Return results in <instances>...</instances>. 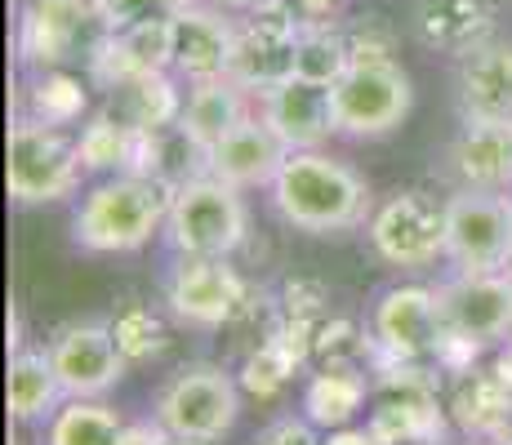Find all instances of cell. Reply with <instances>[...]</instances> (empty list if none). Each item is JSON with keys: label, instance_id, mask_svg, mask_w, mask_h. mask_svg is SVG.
I'll return each mask as SVG.
<instances>
[{"label": "cell", "instance_id": "52a82bcc", "mask_svg": "<svg viewBox=\"0 0 512 445\" xmlns=\"http://www.w3.org/2000/svg\"><path fill=\"white\" fill-rule=\"evenodd\" d=\"M334 121L348 138H383L401 130V121L415 107V85L401 72L397 58L388 63H352L334 81Z\"/></svg>", "mask_w": 512, "mask_h": 445}, {"label": "cell", "instance_id": "cb8c5ba5", "mask_svg": "<svg viewBox=\"0 0 512 445\" xmlns=\"http://www.w3.org/2000/svg\"><path fill=\"white\" fill-rule=\"evenodd\" d=\"M450 423L455 419L437 401V392H383L366 428L383 445H441Z\"/></svg>", "mask_w": 512, "mask_h": 445}, {"label": "cell", "instance_id": "8d00e7d4", "mask_svg": "<svg viewBox=\"0 0 512 445\" xmlns=\"http://www.w3.org/2000/svg\"><path fill=\"white\" fill-rule=\"evenodd\" d=\"M254 445H326L317 437V423L312 419H277L259 432Z\"/></svg>", "mask_w": 512, "mask_h": 445}, {"label": "cell", "instance_id": "d4e9b609", "mask_svg": "<svg viewBox=\"0 0 512 445\" xmlns=\"http://www.w3.org/2000/svg\"><path fill=\"white\" fill-rule=\"evenodd\" d=\"M250 89H241L232 81V76H214V81H196L192 89H187L183 98V116L179 121L187 125V134L196 138V143L214 147L223 143L236 125L250 121Z\"/></svg>", "mask_w": 512, "mask_h": 445}, {"label": "cell", "instance_id": "8992f818", "mask_svg": "<svg viewBox=\"0 0 512 445\" xmlns=\"http://www.w3.org/2000/svg\"><path fill=\"white\" fill-rule=\"evenodd\" d=\"M299 27L303 14L290 0H263L236 23V49L228 76L254 98L272 94L277 85L294 81V58H299Z\"/></svg>", "mask_w": 512, "mask_h": 445}, {"label": "cell", "instance_id": "484cf974", "mask_svg": "<svg viewBox=\"0 0 512 445\" xmlns=\"http://www.w3.org/2000/svg\"><path fill=\"white\" fill-rule=\"evenodd\" d=\"M366 370L361 361H321V370L303 388V419H312L317 428H348L357 419V410L366 405Z\"/></svg>", "mask_w": 512, "mask_h": 445}, {"label": "cell", "instance_id": "ee69618b", "mask_svg": "<svg viewBox=\"0 0 512 445\" xmlns=\"http://www.w3.org/2000/svg\"><path fill=\"white\" fill-rule=\"evenodd\" d=\"M499 445H512V432H508V437H504V441H499Z\"/></svg>", "mask_w": 512, "mask_h": 445}, {"label": "cell", "instance_id": "e575fe53", "mask_svg": "<svg viewBox=\"0 0 512 445\" xmlns=\"http://www.w3.org/2000/svg\"><path fill=\"white\" fill-rule=\"evenodd\" d=\"M348 49H352V63H388L392 58V27L383 23L379 14H361L352 18L348 27Z\"/></svg>", "mask_w": 512, "mask_h": 445}, {"label": "cell", "instance_id": "74e56055", "mask_svg": "<svg viewBox=\"0 0 512 445\" xmlns=\"http://www.w3.org/2000/svg\"><path fill=\"white\" fill-rule=\"evenodd\" d=\"M116 445H174V432L152 414V419L125 423V428H121V441H116Z\"/></svg>", "mask_w": 512, "mask_h": 445}, {"label": "cell", "instance_id": "e0dca14e", "mask_svg": "<svg viewBox=\"0 0 512 445\" xmlns=\"http://www.w3.org/2000/svg\"><path fill=\"white\" fill-rule=\"evenodd\" d=\"M259 116L272 125V134H277L290 152L326 147L330 134H339L330 85H312V81H299V76L277 85L272 94H263L259 98Z\"/></svg>", "mask_w": 512, "mask_h": 445}, {"label": "cell", "instance_id": "f35d334b", "mask_svg": "<svg viewBox=\"0 0 512 445\" xmlns=\"http://www.w3.org/2000/svg\"><path fill=\"white\" fill-rule=\"evenodd\" d=\"M326 445H383V441L374 437L370 428H352V423H348V428H334L326 437Z\"/></svg>", "mask_w": 512, "mask_h": 445}, {"label": "cell", "instance_id": "60d3db41", "mask_svg": "<svg viewBox=\"0 0 512 445\" xmlns=\"http://www.w3.org/2000/svg\"><path fill=\"white\" fill-rule=\"evenodd\" d=\"M490 365H495V374H499V379H504L508 388H512V339H508L504 348L495 352V361H490Z\"/></svg>", "mask_w": 512, "mask_h": 445}, {"label": "cell", "instance_id": "83f0119b", "mask_svg": "<svg viewBox=\"0 0 512 445\" xmlns=\"http://www.w3.org/2000/svg\"><path fill=\"white\" fill-rule=\"evenodd\" d=\"M63 383H58V370L45 352L18 348L9 356V419L14 423H36L45 414H54V405L63 401Z\"/></svg>", "mask_w": 512, "mask_h": 445}, {"label": "cell", "instance_id": "b9f144b4", "mask_svg": "<svg viewBox=\"0 0 512 445\" xmlns=\"http://www.w3.org/2000/svg\"><path fill=\"white\" fill-rule=\"evenodd\" d=\"M210 5L228 9V14H250V9H254V5H263V0H210Z\"/></svg>", "mask_w": 512, "mask_h": 445}, {"label": "cell", "instance_id": "7a4b0ae2", "mask_svg": "<svg viewBox=\"0 0 512 445\" xmlns=\"http://www.w3.org/2000/svg\"><path fill=\"white\" fill-rule=\"evenodd\" d=\"M170 187L143 174H112L90 187L72 219V236L85 254H134L165 227Z\"/></svg>", "mask_w": 512, "mask_h": 445}, {"label": "cell", "instance_id": "1f68e13d", "mask_svg": "<svg viewBox=\"0 0 512 445\" xmlns=\"http://www.w3.org/2000/svg\"><path fill=\"white\" fill-rule=\"evenodd\" d=\"M85 112H90V89L67 67H49L27 89V116L45 125H76Z\"/></svg>", "mask_w": 512, "mask_h": 445}, {"label": "cell", "instance_id": "8fae6325", "mask_svg": "<svg viewBox=\"0 0 512 445\" xmlns=\"http://www.w3.org/2000/svg\"><path fill=\"white\" fill-rule=\"evenodd\" d=\"M165 303H170L174 321L192 325V330H219L236 321L250 303V285L228 259H192L183 254L179 267L165 281Z\"/></svg>", "mask_w": 512, "mask_h": 445}, {"label": "cell", "instance_id": "f6af8a7d", "mask_svg": "<svg viewBox=\"0 0 512 445\" xmlns=\"http://www.w3.org/2000/svg\"><path fill=\"white\" fill-rule=\"evenodd\" d=\"M504 272H508V276H512V259H508V267H504Z\"/></svg>", "mask_w": 512, "mask_h": 445}, {"label": "cell", "instance_id": "603a6c76", "mask_svg": "<svg viewBox=\"0 0 512 445\" xmlns=\"http://www.w3.org/2000/svg\"><path fill=\"white\" fill-rule=\"evenodd\" d=\"M125 174H143L156 178L174 192V187L192 183V178L210 174V147L196 143L187 134L183 121L161 125V130H139L134 134V156H130V170Z\"/></svg>", "mask_w": 512, "mask_h": 445}, {"label": "cell", "instance_id": "836d02e7", "mask_svg": "<svg viewBox=\"0 0 512 445\" xmlns=\"http://www.w3.org/2000/svg\"><path fill=\"white\" fill-rule=\"evenodd\" d=\"M112 334H116V348H121V356H125L130 365L152 361V356H161L165 343H170V339H165L161 316L139 308V303H130V308L116 316V321H112Z\"/></svg>", "mask_w": 512, "mask_h": 445}, {"label": "cell", "instance_id": "bcb514c9", "mask_svg": "<svg viewBox=\"0 0 512 445\" xmlns=\"http://www.w3.org/2000/svg\"><path fill=\"white\" fill-rule=\"evenodd\" d=\"M9 445H23V441H18V437H14V441H9Z\"/></svg>", "mask_w": 512, "mask_h": 445}, {"label": "cell", "instance_id": "30bf717a", "mask_svg": "<svg viewBox=\"0 0 512 445\" xmlns=\"http://www.w3.org/2000/svg\"><path fill=\"white\" fill-rule=\"evenodd\" d=\"M370 241L392 267H432L446 259V201H432L428 192L388 196L370 219Z\"/></svg>", "mask_w": 512, "mask_h": 445}, {"label": "cell", "instance_id": "d6986e66", "mask_svg": "<svg viewBox=\"0 0 512 445\" xmlns=\"http://www.w3.org/2000/svg\"><path fill=\"white\" fill-rule=\"evenodd\" d=\"M290 156V147L272 134V125L259 112L250 121H241L223 143L210 147V174L232 183L236 192H250V187H272Z\"/></svg>", "mask_w": 512, "mask_h": 445}, {"label": "cell", "instance_id": "d6a6232c", "mask_svg": "<svg viewBox=\"0 0 512 445\" xmlns=\"http://www.w3.org/2000/svg\"><path fill=\"white\" fill-rule=\"evenodd\" d=\"M303 365V356L294 348H285L277 334H268V339L259 343V352H250V361H245L241 370V388L254 392L259 401H272L285 383L294 379V370Z\"/></svg>", "mask_w": 512, "mask_h": 445}, {"label": "cell", "instance_id": "277c9868", "mask_svg": "<svg viewBox=\"0 0 512 445\" xmlns=\"http://www.w3.org/2000/svg\"><path fill=\"white\" fill-rule=\"evenodd\" d=\"M85 161L76 138L63 134V125H45L36 116H18L9 125V161L5 183L9 201L18 205H58L81 187Z\"/></svg>", "mask_w": 512, "mask_h": 445}, {"label": "cell", "instance_id": "3957f363", "mask_svg": "<svg viewBox=\"0 0 512 445\" xmlns=\"http://www.w3.org/2000/svg\"><path fill=\"white\" fill-rule=\"evenodd\" d=\"M112 32L116 27L103 0H27L18 14V58L36 72L72 63L90 67Z\"/></svg>", "mask_w": 512, "mask_h": 445}, {"label": "cell", "instance_id": "4fadbf2b", "mask_svg": "<svg viewBox=\"0 0 512 445\" xmlns=\"http://www.w3.org/2000/svg\"><path fill=\"white\" fill-rule=\"evenodd\" d=\"M370 334H374V348L388 356H401V361H437L441 339H446L437 290H428V285H392L374 303Z\"/></svg>", "mask_w": 512, "mask_h": 445}, {"label": "cell", "instance_id": "d590c367", "mask_svg": "<svg viewBox=\"0 0 512 445\" xmlns=\"http://www.w3.org/2000/svg\"><path fill=\"white\" fill-rule=\"evenodd\" d=\"M107 14H112V27H130L143 23V18H170L179 14L187 0H103Z\"/></svg>", "mask_w": 512, "mask_h": 445}, {"label": "cell", "instance_id": "7c38bea8", "mask_svg": "<svg viewBox=\"0 0 512 445\" xmlns=\"http://www.w3.org/2000/svg\"><path fill=\"white\" fill-rule=\"evenodd\" d=\"M441 325L468 343H508L512 339V276L508 272H455L437 285Z\"/></svg>", "mask_w": 512, "mask_h": 445}, {"label": "cell", "instance_id": "4316f807", "mask_svg": "<svg viewBox=\"0 0 512 445\" xmlns=\"http://www.w3.org/2000/svg\"><path fill=\"white\" fill-rule=\"evenodd\" d=\"M183 98L187 94L170 72H152L107 89V112L116 121H125L130 130H161V125H174L183 116Z\"/></svg>", "mask_w": 512, "mask_h": 445}, {"label": "cell", "instance_id": "9c48e42d", "mask_svg": "<svg viewBox=\"0 0 512 445\" xmlns=\"http://www.w3.org/2000/svg\"><path fill=\"white\" fill-rule=\"evenodd\" d=\"M446 259L459 272H504L512 259V192L455 187L446 201Z\"/></svg>", "mask_w": 512, "mask_h": 445}, {"label": "cell", "instance_id": "ab89813d", "mask_svg": "<svg viewBox=\"0 0 512 445\" xmlns=\"http://www.w3.org/2000/svg\"><path fill=\"white\" fill-rule=\"evenodd\" d=\"M290 5H294V9H299V14H303V18H330V14H334V9H339V5H343V0H290Z\"/></svg>", "mask_w": 512, "mask_h": 445}, {"label": "cell", "instance_id": "7bdbcfd3", "mask_svg": "<svg viewBox=\"0 0 512 445\" xmlns=\"http://www.w3.org/2000/svg\"><path fill=\"white\" fill-rule=\"evenodd\" d=\"M174 445H210V441H187V437H174Z\"/></svg>", "mask_w": 512, "mask_h": 445}, {"label": "cell", "instance_id": "5bb4252c", "mask_svg": "<svg viewBox=\"0 0 512 445\" xmlns=\"http://www.w3.org/2000/svg\"><path fill=\"white\" fill-rule=\"evenodd\" d=\"M49 361H54L67 397H107L130 370V361L116 348L112 325L98 321L63 325L54 334V343H49Z\"/></svg>", "mask_w": 512, "mask_h": 445}, {"label": "cell", "instance_id": "4dcf8cb0", "mask_svg": "<svg viewBox=\"0 0 512 445\" xmlns=\"http://www.w3.org/2000/svg\"><path fill=\"white\" fill-rule=\"evenodd\" d=\"M134 134H139V130H130V125L116 121L107 107H98L90 121L81 125V134H76L85 174H125V170H130Z\"/></svg>", "mask_w": 512, "mask_h": 445}, {"label": "cell", "instance_id": "7402d4cb", "mask_svg": "<svg viewBox=\"0 0 512 445\" xmlns=\"http://www.w3.org/2000/svg\"><path fill=\"white\" fill-rule=\"evenodd\" d=\"M446 410L455 419V428H464L468 437L504 441L512 432V388L495 374V365L490 370L472 365V370L455 374Z\"/></svg>", "mask_w": 512, "mask_h": 445}, {"label": "cell", "instance_id": "2e32d148", "mask_svg": "<svg viewBox=\"0 0 512 445\" xmlns=\"http://www.w3.org/2000/svg\"><path fill=\"white\" fill-rule=\"evenodd\" d=\"M236 49V23L219 5H187L174 14V76L187 85L228 76Z\"/></svg>", "mask_w": 512, "mask_h": 445}, {"label": "cell", "instance_id": "5b68a950", "mask_svg": "<svg viewBox=\"0 0 512 445\" xmlns=\"http://www.w3.org/2000/svg\"><path fill=\"white\" fill-rule=\"evenodd\" d=\"M165 232H170L179 254H192V259H232L245 245L250 214H245V201L232 183L201 174L170 192Z\"/></svg>", "mask_w": 512, "mask_h": 445}, {"label": "cell", "instance_id": "f546056e", "mask_svg": "<svg viewBox=\"0 0 512 445\" xmlns=\"http://www.w3.org/2000/svg\"><path fill=\"white\" fill-rule=\"evenodd\" d=\"M125 419L103 397H67L49 419V445H116Z\"/></svg>", "mask_w": 512, "mask_h": 445}, {"label": "cell", "instance_id": "6da1fadb", "mask_svg": "<svg viewBox=\"0 0 512 445\" xmlns=\"http://www.w3.org/2000/svg\"><path fill=\"white\" fill-rule=\"evenodd\" d=\"M272 205L290 227L312 236L348 232L366 219L370 210V187L352 165L334 161L330 152L312 147V152H290L272 183Z\"/></svg>", "mask_w": 512, "mask_h": 445}, {"label": "cell", "instance_id": "44dd1931", "mask_svg": "<svg viewBox=\"0 0 512 445\" xmlns=\"http://www.w3.org/2000/svg\"><path fill=\"white\" fill-rule=\"evenodd\" d=\"M459 116L512 121V41H486L459 58Z\"/></svg>", "mask_w": 512, "mask_h": 445}, {"label": "cell", "instance_id": "ffe728a7", "mask_svg": "<svg viewBox=\"0 0 512 445\" xmlns=\"http://www.w3.org/2000/svg\"><path fill=\"white\" fill-rule=\"evenodd\" d=\"M495 23V0H419L415 5V36L450 58H468L477 45L495 41Z\"/></svg>", "mask_w": 512, "mask_h": 445}, {"label": "cell", "instance_id": "f1b7e54d", "mask_svg": "<svg viewBox=\"0 0 512 445\" xmlns=\"http://www.w3.org/2000/svg\"><path fill=\"white\" fill-rule=\"evenodd\" d=\"M352 67V49H348V32L330 18H303L299 27V58H294V76L312 85H330L339 81Z\"/></svg>", "mask_w": 512, "mask_h": 445}, {"label": "cell", "instance_id": "9a60e30c", "mask_svg": "<svg viewBox=\"0 0 512 445\" xmlns=\"http://www.w3.org/2000/svg\"><path fill=\"white\" fill-rule=\"evenodd\" d=\"M85 72H90V81L98 89H116L125 81L152 76V72H174V14L116 27V32L98 45V54L90 58Z\"/></svg>", "mask_w": 512, "mask_h": 445}, {"label": "cell", "instance_id": "ba28073f", "mask_svg": "<svg viewBox=\"0 0 512 445\" xmlns=\"http://www.w3.org/2000/svg\"><path fill=\"white\" fill-rule=\"evenodd\" d=\"M241 383L219 365H187L156 397V419L187 441H219L236 428Z\"/></svg>", "mask_w": 512, "mask_h": 445}, {"label": "cell", "instance_id": "ac0fdd59", "mask_svg": "<svg viewBox=\"0 0 512 445\" xmlns=\"http://www.w3.org/2000/svg\"><path fill=\"white\" fill-rule=\"evenodd\" d=\"M446 174L472 192H512V121H464L446 147Z\"/></svg>", "mask_w": 512, "mask_h": 445}]
</instances>
